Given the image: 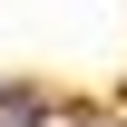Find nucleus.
<instances>
[{
  "instance_id": "1",
  "label": "nucleus",
  "mask_w": 127,
  "mask_h": 127,
  "mask_svg": "<svg viewBox=\"0 0 127 127\" xmlns=\"http://www.w3.org/2000/svg\"><path fill=\"white\" fill-rule=\"evenodd\" d=\"M0 117H10V127H39V117H49V98H20V88H0Z\"/></svg>"
}]
</instances>
